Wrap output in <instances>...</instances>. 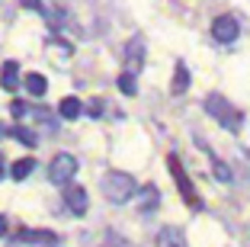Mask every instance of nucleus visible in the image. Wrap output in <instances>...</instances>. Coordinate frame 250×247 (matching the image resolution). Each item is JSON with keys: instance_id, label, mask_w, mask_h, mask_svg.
<instances>
[{"instance_id": "13", "label": "nucleus", "mask_w": 250, "mask_h": 247, "mask_svg": "<svg viewBox=\"0 0 250 247\" xmlns=\"http://www.w3.org/2000/svg\"><path fill=\"white\" fill-rule=\"evenodd\" d=\"M32 170H36V160H32V157H22V160H16V164H13L10 177H13V180H26Z\"/></svg>"}, {"instance_id": "15", "label": "nucleus", "mask_w": 250, "mask_h": 247, "mask_svg": "<svg viewBox=\"0 0 250 247\" xmlns=\"http://www.w3.org/2000/svg\"><path fill=\"white\" fill-rule=\"evenodd\" d=\"M119 90L128 93V96L138 93V80H135V74H122V77H119Z\"/></svg>"}, {"instance_id": "11", "label": "nucleus", "mask_w": 250, "mask_h": 247, "mask_svg": "<svg viewBox=\"0 0 250 247\" xmlns=\"http://www.w3.org/2000/svg\"><path fill=\"white\" fill-rule=\"evenodd\" d=\"M58 112H61V119H81L83 116V103L77 100V96H64L61 106H58Z\"/></svg>"}, {"instance_id": "1", "label": "nucleus", "mask_w": 250, "mask_h": 247, "mask_svg": "<svg viewBox=\"0 0 250 247\" xmlns=\"http://www.w3.org/2000/svg\"><path fill=\"white\" fill-rule=\"evenodd\" d=\"M100 186H103V196L109 199L112 205H125L128 199L135 196V193H138V183H135V177L125 174V170H109V174H103Z\"/></svg>"}, {"instance_id": "17", "label": "nucleus", "mask_w": 250, "mask_h": 247, "mask_svg": "<svg viewBox=\"0 0 250 247\" xmlns=\"http://www.w3.org/2000/svg\"><path fill=\"white\" fill-rule=\"evenodd\" d=\"M103 247H132L125 238H119V234H106V241H103Z\"/></svg>"}, {"instance_id": "4", "label": "nucleus", "mask_w": 250, "mask_h": 247, "mask_svg": "<svg viewBox=\"0 0 250 247\" xmlns=\"http://www.w3.org/2000/svg\"><path fill=\"white\" fill-rule=\"evenodd\" d=\"M74 174H77V157L74 154H55L52 164H48V180L64 186V183L74 180Z\"/></svg>"}, {"instance_id": "16", "label": "nucleus", "mask_w": 250, "mask_h": 247, "mask_svg": "<svg viewBox=\"0 0 250 247\" xmlns=\"http://www.w3.org/2000/svg\"><path fill=\"white\" fill-rule=\"evenodd\" d=\"M7 135L10 138H20L22 145H36V135H32L29 129H7Z\"/></svg>"}, {"instance_id": "9", "label": "nucleus", "mask_w": 250, "mask_h": 247, "mask_svg": "<svg viewBox=\"0 0 250 247\" xmlns=\"http://www.w3.org/2000/svg\"><path fill=\"white\" fill-rule=\"evenodd\" d=\"M186 90H189V67H186L183 61H177V67H173V84H170V93H173V96H183Z\"/></svg>"}, {"instance_id": "12", "label": "nucleus", "mask_w": 250, "mask_h": 247, "mask_svg": "<svg viewBox=\"0 0 250 247\" xmlns=\"http://www.w3.org/2000/svg\"><path fill=\"white\" fill-rule=\"evenodd\" d=\"M0 84H3L7 90L20 87V65H16V61H7V65H3V71H0Z\"/></svg>"}, {"instance_id": "14", "label": "nucleus", "mask_w": 250, "mask_h": 247, "mask_svg": "<svg viewBox=\"0 0 250 247\" xmlns=\"http://www.w3.org/2000/svg\"><path fill=\"white\" fill-rule=\"evenodd\" d=\"M26 90H29L32 96H45V90H48V80H45L42 74H29V77H26Z\"/></svg>"}, {"instance_id": "23", "label": "nucleus", "mask_w": 250, "mask_h": 247, "mask_svg": "<svg viewBox=\"0 0 250 247\" xmlns=\"http://www.w3.org/2000/svg\"><path fill=\"white\" fill-rule=\"evenodd\" d=\"M7 234V215H0V238Z\"/></svg>"}, {"instance_id": "21", "label": "nucleus", "mask_w": 250, "mask_h": 247, "mask_svg": "<svg viewBox=\"0 0 250 247\" xmlns=\"http://www.w3.org/2000/svg\"><path fill=\"white\" fill-rule=\"evenodd\" d=\"M87 112H90V116H100V112H103V103H100V100H96V103H90V109H87Z\"/></svg>"}, {"instance_id": "3", "label": "nucleus", "mask_w": 250, "mask_h": 247, "mask_svg": "<svg viewBox=\"0 0 250 247\" xmlns=\"http://www.w3.org/2000/svg\"><path fill=\"white\" fill-rule=\"evenodd\" d=\"M167 167H170V177H173V183H177V189H180V196H183V202L189 205V209H202V199H199L196 186H192V180L186 177V170H183V164H180L177 154H170V157H167Z\"/></svg>"}, {"instance_id": "22", "label": "nucleus", "mask_w": 250, "mask_h": 247, "mask_svg": "<svg viewBox=\"0 0 250 247\" xmlns=\"http://www.w3.org/2000/svg\"><path fill=\"white\" fill-rule=\"evenodd\" d=\"M22 7H29V10H42V0H22Z\"/></svg>"}, {"instance_id": "24", "label": "nucleus", "mask_w": 250, "mask_h": 247, "mask_svg": "<svg viewBox=\"0 0 250 247\" xmlns=\"http://www.w3.org/2000/svg\"><path fill=\"white\" fill-rule=\"evenodd\" d=\"M3 174H7V170H3V157H0V180H3Z\"/></svg>"}, {"instance_id": "7", "label": "nucleus", "mask_w": 250, "mask_h": 247, "mask_svg": "<svg viewBox=\"0 0 250 247\" xmlns=\"http://www.w3.org/2000/svg\"><path fill=\"white\" fill-rule=\"evenodd\" d=\"M141 65H145V42L135 36L128 42V48H125V74H138Z\"/></svg>"}, {"instance_id": "8", "label": "nucleus", "mask_w": 250, "mask_h": 247, "mask_svg": "<svg viewBox=\"0 0 250 247\" xmlns=\"http://www.w3.org/2000/svg\"><path fill=\"white\" fill-rule=\"evenodd\" d=\"M64 205L74 212V215H83L87 212V189L83 186H67V193H64Z\"/></svg>"}, {"instance_id": "10", "label": "nucleus", "mask_w": 250, "mask_h": 247, "mask_svg": "<svg viewBox=\"0 0 250 247\" xmlns=\"http://www.w3.org/2000/svg\"><path fill=\"white\" fill-rule=\"evenodd\" d=\"M157 247H186V238H183V231H180V228L167 225V228H161V231H157Z\"/></svg>"}, {"instance_id": "6", "label": "nucleus", "mask_w": 250, "mask_h": 247, "mask_svg": "<svg viewBox=\"0 0 250 247\" xmlns=\"http://www.w3.org/2000/svg\"><path fill=\"white\" fill-rule=\"evenodd\" d=\"M237 32H241V26H237V20H234L231 13L218 16V20L212 22V39H215V42H221V45L234 42V39H237Z\"/></svg>"}, {"instance_id": "18", "label": "nucleus", "mask_w": 250, "mask_h": 247, "mask_svg": "<svg viewBox=\"0 0 250 247\" xmlns=\"http://www.w3.org/2000/svg\"><path fill=\"white\" fill-rule=\"evenodd\" d=\"M215 177L228 183V180H231V170H228V164H221V160H215Z\"/></svg>"}, {"instance_id": "2", "label": "nucleus", "mask_w": 250, "mask_h": 247, "mask_svg": "<svg viewBox=\"0 0 250 247\" xmlns=\"http://www.w3.org/2000/svg\"><path fill=\"white\" fill-rule=\"evenodd\" d=\"M206 112L212 119H218V125H225L228 132H237V129H241V122H244L241 109H234L221 93H208L206 96Z\"/></svg>"}, {"instance_id": "20", "label": "nucleus", "mask_w": 250, "mask_h": 247, "mask_svg": "<svg viewBox=\"0 0 250 247\" xmlns=\"http://www.w3.org/2000/svg\"><path fill=\"white\" fill-rule=\"evenodd\" d=\"M10 112H13V116H22V112H26V103H20V100H16L13 106H10Z\"/></svg>"}, {"instance_id": "5", "label": "nucleus", "mask_w": 250, "mask_h": 247, "mask_svg": "<svg viewBox=\"0 0 250 247\" xmlns=\"http://www.w3.org/2000/svg\"><path fill=\"white\" fill-rule=\"evenodd\" d=\"M13 241L32 244V247H58L61 244V238L55 231H42V228H20V231L13 234Z\"/></svg>"}, {"instance_id": "19", "label": "nucleus", "mask_w": 250, "mask_h": 247, "mask_svg": "<svg viewBox=\"0 0 250 247\" xmlns=\"http://www.w3.org/2000/svg\"><path fill=\"white\" fill-rule=\"evenodd\" d=\"M154 202H157V189L145 186V209H154Z\"/></svg>"}]
</instances>
